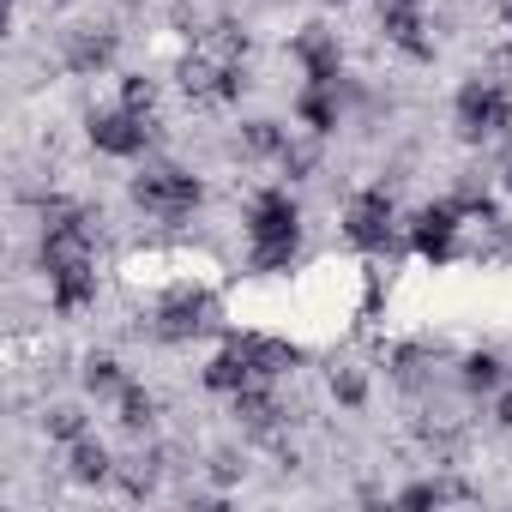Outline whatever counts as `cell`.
<instances>
[{
	"label": "cell",
	"instance_id": "1",
	"mask_svg": "<svg viewBox=\"0 0 512 512\" xmlns=\"http://www.w3.org/2000/svg\"><path fill=\"white\" fill-rule=\"evenodd\" d=\"M302 247V205L284 187H266L247 205V260L253 272H284Z\"/></svg>",
	"mask_w": 512,
	"mask_h": 512
},
{
	"label": "cell",
	"instance_id": "2",
	"mask_svg": "<svg viewBox=\"0 0 512 512\" xmlns=\"http://www.w3.org/2000/svg\"><path fill=\"white\" fill-rule=\"evenodd\" d=\"M452 121H458V139H494V133H506L512 127V97H506V85L500 79H470L464 91H458V103H452Z\"/></svg>",
	"mask_w": 512,
	"mask_h": 512
},
{
	"label": "cell",
	"instance_id": "3",
	"mask_svg": "<svg viewBox=\"0 0 512 512\" xmlns=\"http://www.w3.org/2000/svg\"><path fill=\"white\" fill-rule=\"evenodd\" d=\"M133 199H139V211L175 223V217H187V211L205 199V187H199V175L157 163V169H139V175H133Z\"/></svg>",
	"mask_w": 512,
	"mask_h": 512
},
{
	"label": "cell",
	"instance_id": "4",
	"mask_svg": "<svg viewBox=\"0 0 512 512\" xmlns=\"http://www.w3.org/2000/svg\"><path fill=\"white\" fill-rule=\"evenodd\" d=\"M211 326H217V296L199 290V284H175V290L157 302V314H151V332H157L163 344L199 338V332H211Z\"/></svg>",
	"mask_w": 512,
	"mask_h": 512
},
{
	"label": "cell",
	"instance_id": "5",
	"mask_svg": "<svg viewBox=\"0 0 512 512\" xmlns=\"http://www.w3.org/2000/svg\"><path fill=\"white\" fill-rule=\"evenodd\" d=\"M392 229H398V205H392L386 187H368V193H356V199L344 205V241H350V247L380 253V247L392 241Z\"/></svg>",
	"mask_w": 512,
	"mask_h": 512
},
{
	"label": "cell",
	"instance_id": "6",
	"mask_svg": "<svg viewBox=\"0 0 512 512\" xmlns=\"http://www.w3.org/2000/svg\"><path fill=\"white\" fill-rule=\"evenodd\" d=\"M91 145L103 151V157H139L151 139H157V121L151 115H139V109H127V103H115V109H103V115H91Z\"/></svg>",
	"mask_w": 512,
	"mask_h": 512
},
{
	"label": "cell",
	"instance_id": "7",
	"mask_svg": "<svg viewBox=\"0 0 512 512\" xmlns=\"http://www.w3.org/2000/svg\"><path fill=\"white\" fill-rule=\"evenodd\" d=\"M470 217L458 211V199H434V205H422L416 217H410V247L422 253V260H434V266H446L452 253H458V229H464Z\"/></svg>",
	"mask_w": 512,
	"mask_h": 512
},
{
	"label": "cell",
	"instance_id": "8",
	"mask_svg": "<svg viewBox=\"0 0 512 512\" xmlns=\"http://www.w3.org/2000/svg\"><path fill=\"white\" fill-rule=\"evenodd\" d=\"M253 380H266V374H260V362H253L247 338H229V344L205 362V386H211V392H229V398H235V392L253 386Z\"/></svg>",
	"mask_w": 512,
	"mask_h": 512
},
{
	"label": "cell",
	"instance_id": "9",
	"mask_svg": "<svg viewBox=\"0 0 512 512\" xmlns=\"http://www.w3.org/2000/svg\"><path fill=\"white\" fill-rule=\"evenodd\" d=\"M380 31L404 49V55H416V61H428V37H422V0H380Z\"/></svg>",
	"mask_w": 512,
	"mask_h": 512
},
{
	"label": "cell",
	"instance_id": "10",
	"mask_svg": "<svg viewBox=\"0 0 512 512\" xmlns=\"http://www.w3.org/2000/svg\"><path fill=\"white\" fill-rule=\"evenodd\" d=\"M290 55L302 61L308 85H338V37H332V31L308 25V31H302V37L290 43Z\"/></svg>",
	"mask_w": 512,
	"mask_h": 512
},
{
	"label": "cell",
	"instance_id": "11",
	"mask_svg": "<svg viewBox=\"0 0 512 512\" xmlns=\"http://www.w3.org/2000/svg\"><path fill=\"white\" fill-rule=\"evenodd\" d=\"M235 416H241L253 434H272V428L284 422V404L272 398V386H266V380H253V386H241V392H235Z\"/></svg>",
	"mask_w": 512,
	"mask_h": 512
},
{
	"label": "cell",
	"instance_id": "12",
	"mask_svg": "<svg viewBox=\"0 0 512 512\" xmlns=\"http://www.w3.org/2000/svg\"><path fill=\"white\" fill-rule=\"evenodd\" d=\"M109 61H115V31H73V43H67L73 73H103Z\"/></svg>",
	"mask_w": 512,
	"mask_h": 512
},
{
	"label": "cell",
	"instance_id": "13",
	"mask_svg": "<svg viewBox=\"0 0 512 512\" xmlns=\"http://www.w3.org/2000/svg\"><path fill=\"white\" fill-rule=\"evenodd\" d=\"M296 115H302L308 133H332L338 127V85H308L296 97Z\"/></svg>",
	"mask_w": 512,
	"mask_h": 512
},
{
	"label": "cell",
	"instance_id": "14",
	"mask_svg": "<svg viewBox=\"0 0 512 512\" xmlns=\"http://www.w3.org/2000/svg\"><path fill=\"white\" fill-rule=\"evenodd\" d=\"M458 380H464L470 392H500V386H506V362H500L494 350H470V356H464V374H458Z\"/></svg>",
	"mask_w": 512,
	"mask_h": 512
},
{
	"label": "cell",
	"instance_id": "15",
	"mask_svg": "<svg viewBox=\"0 0 512 512\" xmlns=\"http://www.w3.org/2000/svg\"><path fill=\"white\" fill-rule=\"evenodd\" d=\"M73 476H79V482H109V476H115L109 446H103V440H91V434H85V440H73Z\"/></svg>",
	"mask_w": 512,
	"mask_h": 512
},
{
	"label": "cell",
	"instance_id": "16",
	"mask_svg": "<svg viewBox=\"0 0 512 512\" xmlns=\"http://www.w3.org/2000/svg\"><path fill=\"white\" fill-rule=\"evenodd\" d=\"M284 145H290V133L278 121H247L241 127V151L247 157H284Z\"/></svg>",
	"mask_w": 512,
	"mask_h": 512
},
{
	"label": "cell",
	"instance_id": "17",
	"mask_svg": "<svg viewBox=\"0 0 512 512\" xmlns=\"http://www.w3.org/2000/svg\"><path fill=\"white\" fill-rule=\"evenodd\" d=\"M85 386H91L97 398H121L133 380L121 374V362H115V356H91V362H85Z\"/></svg>",
	"mask_w": 512,
	"mask_h": 512
},
{
	"label": "cell",
	"instance_id": "18",
	"mask_svg": "<svg viewBox=\"0 0 512 512\" xmlns=\"http://www.w3.org/2000/svg\"><path fill=\"white\" fill-rule=\"evenodd\" d=\"M115 404H121V428H127V434H145V428L157 422V398H151L145 386H127Z\"/></svg>",
	"mask_w": 512,
	"mask_h": 512
},
{
	"label": "cell",
	"instance_id": "19",
	"mask_svg": "<svg viewBox=\"0 0 512 512\" xmlns=\"http://www.w3.org/2000/svg\"><path fill=\"white\" fill-rule=\"evenodd\" d=\"M440 500H470V488H464V482L434 476V482H410V488L398 494V506H440Z\"/></svg>",
	"mask_w": 512,
	"mask_h": 512
},
{
	"label": "cell",
	"instance_id": "20",
	"mask_svg": "<svg viewBox=\"0 0 512 512\" xmlns=\"http://www.w3.org/2000/svg\"><path fill=\"white\" fill-rule=\"evenodd\" d=\"M43 428H49V440H85V410H73V404H55L49 416H43Z\"/></svg>",
	"mask_w": 512,
	"mask_h": 512
},
{
	"label": "cell",
	"instance_id": "21",
	"mask_svg": "<svg viewBox=\"0 0 512 512\" xmlns=\"http://www.w3.org/2000/svg\"><path fill=\"white\" fill-rule=\"evenodd\" d=\"M121 103L139 109V115H151V109H157V85H151L145 73H133V79H121Z\"/></svg>",
	"mask_w": 512,
	"mask_h": 512
},
{
	"label": "cell",
	"instance_id": "22",
	"mask_svg": "<svg viewBox=\"0 0 512 512\" xmlns=\"http://www.w3.org/2000/svg\"><path fill=\"white\" fill-rule=\"evenodd\" d=\"M332 392H338L344 404H362V392H368V386H362V374H350V368H344V374H332Z\"/></svg>",
	"mask_w": 512,
	"mask_h": 512
},
{
	"label": "cell",
	"instance_id": "23",
	"mask_svg": "<svg viewBox=\"0 0 512 512\" xmlns=\"http://www.w3.org/2000/svg\"><path fill=\"white\" fill-rule=\"evenodd\" d=\"M494 422L512 428V386H500V398H494Z\"/></svg>",
	"mask_w": 512,
	"mask_h": 512
},
{
	"label": "cell",
	"instance_id": "24",
	"mask_svg": "<svg viewBox=\"0 0 512 512\" xmlns=\"http://www.w3.org/2000/svg\"><path fill=\"white\" fill-rule=\"evenodd\" d=\"M500 181H506V193H512V145H506V157H500Z\"/></svg>",
	"mask_w": 512,
	"mask_h": 512
}]
</instances>
